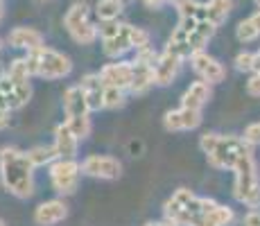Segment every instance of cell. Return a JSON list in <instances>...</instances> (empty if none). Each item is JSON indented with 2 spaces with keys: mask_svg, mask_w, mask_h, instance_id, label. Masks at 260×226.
Segmentation results:
<instances>
[{
  "mask_svg": "<svg viewBox=\"0 0 260 226\" xmlns=\"http://www.w3.org/2000/svg\"><path fill=\"white\" fill-rule=\"evenodd\" d=\"M0 179L7 192L18 199H27L34 192V165L29 163L27 152L16 147H5L0 152Z\"/></svg>",
  "mask_w": 260,
  "mask_h": 226,
  "instance_id": "cell-1",
  "label": "cell"
},
{
  "mask_svg": "<svg viewBox=\"0 0 260 226\" xmlns=\"http://www.w3.org/2000/svg\"><path fill=\"white\" fill-rule=\"evenodd\" d=\"M217 206L219 204L213 199L197 197L190 190L179 188L166 202V222L172 226H202L204 217Z\"/></svg>",
  "mask_w": 260,
  "mask_h": 226,
  "instance_id": "cell-2",
  "label": "cell"
},
{
  "mask_svg": "<svg viewBox=\"0 0 260 226\" xmlns=\"http://www.w3.org/2000/svg\"><path fill=\"white\" fill-rule=\"evenodd\" d=\"M199 147L204 149L208 163L217 170H236L238 163L247 154H251V145L238 136H219V134H204L199 140Z\"/></svg>",
  "mask_w": 260,
  "mask_h": 226,
  "instance_id": "cell-3",
  "label": "cell"
},
{
  "mask_svg": "<svg viewBox=\"0 0 260 226\" xmlns=\"http://www.w3.org/2000/svg\"><path fill=\"white\" fill-rule=\"evenodd\" d=\"M25 61H27L29 75H39V77H46V79L66 77V75L73 70V63L66 54L57 52V50H50L46 45L27 52Z\"/></svg>",
  "mask_w": 260,
  "mask_h": 226,
  "instance_id": "cell-4",
  "label": "cell"
},
{
  "mask_svg": "<svg viewBox=\"0 0 260 226\" xmlns=\"http://www.w3.org/2000/svg\"><path fill=\"white\" fill-rule=\"evenodd\" d=\"M236 172V185H233V195L240 204L249 206V208H258L260 206V179L256 172V160H253V152L247 154L238 163Z\"/></svg>",
  "mask_w": 260,
  "mask_h": 226,
  "instance_id": "cell-5",
  "label": "cell"
},
{
  "mask_svg": "<svg viewBox=\"0 0 260 226\" xmlns=\"http://www.w3.org/2000/svg\"><path fill=\"white\" fill-rule=\"evenodd\" d=\"M63 23H66V29L71 32V37L82 45H91L100 34L98 27L88 21V5L86 3H75L73 7L68 9Z\"/></svg>",
  "mask_w": 260,
  "mask_h": 226,
  "instance_id": "cell-6",
  "label": "cell"
},
{
  "mask_svg": "<svg viewBox=\"0 0 260 226\" xmlns=\"http://www.w3.org/2000/svg\"><path fill=\"white\" fill-rule=\"evenodd\" d=\"M79 174H82V165L75 158L73 160L57 158L50 165V181H52V188L59 195H73L77 190Z\"/></svg>",
  "mask_w": 260,
  "mask_h": 226,
  "instance_id": "cell-7",
  "label": "cell"
},
{
  "mask_svg": "<svg viewBox=\"0 0 260 226\" xmlns=\"http://www.w3.org/2000/svg\"><path fill=\"white\" fill-rule=\"evenodd\" d=\"M82 172L93 179L113 181L122 174V163L113 156H88L82 163Z\"/></svg>",
  "mask_w": 260,
  "mask_h": 226,
  "instance_id": "cell-8",
  "label": "cell"
},
{
  "mask_svg": "<svg viewBox=\"0 0 260 226\" xmlns=\"http://www.w3.org/2000/svg\"><path fill=\"white\" fill-rule=\"evenodd\" d=\"M100 79L104 82V86L120 88V90L132 88V82H134V66H132V61L109 63V66H104L102 70H100Z\"/></svg>",
  "mask_w": 260,
  "mask_h": 226,
  "instance_id": "cell-9",
  "label": "cell"
},
{
  "mask_svg": "<svg viewBox=\"0 0 260 226\" xmlns=\"http://www.w3.org/2000/svg\"><path fill=\"white\" fill-rule=\"evenodd\" d=\"M190 63H192L194 73L208 84H219L226 77V70H224L222 63H219L217 59H213L211 54H206L204 50L202 52H194L192 57H190Z\"/></svg>",
  "mask_w": 260,
  "mask_h": 226,
  "instance_id": "cell-10",
  "label": "cell"
},
{
  "mask_svg": "<svg viewBox=\"0 0 260 226\" xmlns=\"http://www.w3.org/2000/svg\"><path fill=\"white\" fill-rule=\"evenodd\" d=\"M168 132H190V129H197L202 124V111H194V109H174L168 111L163 118Z\"/></svg>",
  "mask_w": 260,
  "mask_h": 226,
  "instance_id": "cell-11",
  "label": "cell"
},
{
  "mask_svg": "<svg viewBox=\"0 0 260 226\" xmlns=\"http://www.w3.org/2000/svg\"><path fill=\"white\" fill-rule=\"evenodd\" d=\"M0 95H3V100L7 102L9 109H21L27 104L29 95H32V88H29V82L16 84V82H12L7 75H3V77H0Z\"/></svg>",
  "mask_w": 260,
  "mask_h": 226,
  "instance_id": "cell-12",
  "label": "cell"
},
{
  "mask_svg": "<svg viewBox=\"0 0 260 226\" xmlns=\"http://www.w3.org/2000/svg\"><path fill=\"white\" fill-rule=\"evenodd\" d=\"M68 217V206L59 199H52V202H43L34 210V222L39 226H54Z\"/></svg>",
  "mask_w": 260,
  "mask_h": 226,
  "instance_id": "cell-13",
  "label": "cell"
},
{
  "mask_svg": "<svg viewBox=\"0 0 260 226\" xmlns=\"http://www.w3.org/2000/svg\"><path fill=\"white\" fill-rule=\"evenodd\" d=\"M181 61H183L181 57H177V54H172L166 50V52L158 57L156 66H154V82H156L158 86H168V84L177 77Z\"/></svg>",
  "mask_w": 260,
  "mask_h": 226,
  "instance_id": "cell-14",
  "label": "cell"
},
{
  "mask_svg": "<svg viewBox=\"0 0 260 226\" xmlns=\"http://www.w3.org/2000/svg\"><path fill=\"white\" fill-rule=\"evenodd\" d=\"M132 25L127 23H120V29L116 37L111 39H104L102 45H104V54L107 57H122L124 52L134 50V43H132Z\"/></svg>",
  "mask_w": 260,
  "mask_h": 226,
  "instance_id": "cell-15",
  "label": "cell"
},
{
  "mask_svg": "<svg viewBox=\"0 0 260 226\" xmlns=\"http://www.w3.org/2000/svg\"><path fill=\"white\" fill-rule=\"evenodd\" d=\"M7 41L12 48H21V50H27V52H32V50L41 48L43 45V34L37 32L34 27H16L9 32Z\"/></svg>",
  "mask_w": 260,
  "mask_h": 226,
  "instance_id": "cell-16",
  "label": "cell"
},
{
  "mask_svg": "<svg viewBox=\"0 0 260 226\" xmlns=\"http://www.w3.org/2000/svg\"><path fill=\"white\" fill-rule=\"evenodd\" d=\"M54 152H57L59 158H66V160H73L75 154H77V138L68 129L66 122L54 129Z\"/></svg>",
  "mask_w": 260,
  "mask_h": 226,
  "instance_id": "cell-17",
  "label": "cell"
},
{
  "mask_svg": "<svg viewBox=\"0 0 260 226\" xmlns=\"http://www.w3.org/2000/svg\"><path fill=\"white\" fill-rule=\"evenodd\" d=\"M63 111H66V118L91 113V107H88V100L84 95L82 86H71L63 93Z\"/></svg>",
  "mask_w": 260,
  "mask_h": 226,
  "instance_id": "cell-18",
  "label": "cell"
},
{
  "mask_svg": "<svg viewBox=\"0 0 260 226\" xmlns=\"http://www.w3.org/2000/svg\"><path fill=\"white\" fill-rule=\"evenodd\" d=\"M79 86H82L84 95H86L91 111L104 109V90H107V86H104V82L100 79V75H86Z\"/></svg>",
  "mask_w": 260,
  "mask_h": 226,
  "instance_id": "cell-19",
  "label": "cell"
},
{
  "mask_svg": "<svg viewBox=\"0 0 260 226\" xmlns=\"http://www.w3.org/2000/svg\"><path fill=\"white\" fill-rule=\"evenodd\" d=\"M208 100H211V84L202 79V82L190 84V88L183 93V98H181V107L202 111V107L208 102Z\"/></svg>",
  "mask_w": 260,
  "mask_h": 226,
  "instance_id": "cell-20",
  "label": "cell"
},
{
  "mask_svg": "<svg viewBox=\"0 0 260 226\" xmlns=\"http://www.w3.org/2000/svg\"><path fill=\"white\" fill-rule=\"evenodd\" d=\"M134 66V82H132V88L134 93H145L154 82V66H147V63H141V61H132Z\"/></svg>",
  "mask_w": 260,
  "mask_h": 226,
  "instance_id": "cell-21",
  "label": "cell"
},
{
  "mask_svg": "<svg viewBox=\"0 0 260 226\" xmlns=\"http://www.w3.org/2000/svg\"><path fill=\"white\" fill-rule=\"evenodd\" d=\"M215 34V25L211 21H199L197 27L192 29V32L188 34V43H190V50L194 52H202L204 45L208 43V39H211Z\"/></svg>",
  "mask_w": 260,
  "mask_h": 226,
  "instance_id": "cell-22",
  "label": "cell"
},
{
  "mask_svg": "<svg viewBox=\"0 0 260 226\" xmlns=\"http://www.w3.org/2000/svg\"><path fill=\"white\" fill-rule=\"evenodd\" d=\"M231 7H233L231 0H208V3H206L208 21H211L215 27H217V25H222L224 21H226L229 14H231Z\"/></svg>",
  "mask_w": 260,
  "mask_h": 226,
  "instance_id": "cell-23",
  "label": "cell"
},
{
  "mask_svg": "<svg viewBox=\"0 0 260 226\" xmlns=\"http://www.w3.org/2000/svg\"><path fill=\"white\" fill-rule=\"evenodd\" d=\"M236 34H238V39L242 43H249V41H253V39H258L260 37V12L251 14L247 21L240 23Z\"/></svg>",
  "mask_w": 260,
  "mask_h": 226,
  "instance_id": "cell-24",
  "label": "cell"
},
{
  "mask_svg": "<svg viewBox=\"0 0 260 226\" xmlns=\"http://www.w3.org/2000/svg\"><path fill=\"white\" fill-rule=\"evenodd\" d=\"M27 158H29V163H32L34 168H43V165H52L59 156H57V152H54V145H50V147L41 145V147H32V149H29Z\"/></svg>",
  "mask_w": 260,
  "mask_h": 226,
  "instance_id": "cell-25",
  "label": "cell"
},
{
  "mask_svg": "<svg viewBox=\"0 0 260 226\" xmlns=\"http://www.w3.org/2000/svg\"><path fill=\"white\" fill-rule=\"evenodd\" d=\"M95 14L102 23L107 21H118V16L122 14V0H100Z\"/></svg>",
  "mask_w": 260,
  "mask_h": 226,
  "instance_id": "cell-26",
  "label": "cell"
},
{
  "mask_svg": "<svg viewBox=\"0 0 260 226\" xmlns=\"http://www.w3.org/2000/svg\"><path fill=\"white\" fill-rule=\"evenodd\" d=\"M233 222V210L229 208V206H222L219 204L215 210H211V213L204 217L202 226H229Z\"/></svg>",
  "mask_w": 260,
  "mask_h": 226,
  "instance_id": "cell-27",
  "label": "cell"
},
{
  "mask_svg": "<svg viewBox=\"0 0 260 226\" xmlns=\"http://www.w3.org/2000/svg\"><path fill=\"white\" fill-rule=\"evenodd\" d=\"M68 129L75 134V138L82 140L91 134V118L88 115H75V118H66Z\"/></svg>",
  "mask_w": 260,
  "mask_h": 226,
  "instance_id": "cell-28",
  "label": "cell"
},
{
  "mask_svg": "<svg viewBox=\"0 0 260 226\" xmlns=\"http://www.w3.org/2000/svg\"><path fill=\"white\" fill-rule=\"evenodd\" d=\"M7 75L12 82H16V84H25V82H29V70H27V61L25 59H14L12 63H9V68H7Z\"/></svg>",
  "mask_w": 260,
  "mask_h": 226,
  "instance_id": "cell-29",
  "label": "cell"
},
{
  "mask_svg": "<svg viewBox=\"0 0 260 226\" xmlns=\"http://www.w3.org/2000/svg\"><path fill=\"white\" fill-rule=\"evenodd\" d=\"M124 104V90L107 86L104 90V109H118Z\"/></svg>",
  "mask_w": 260,
  "mask_h": 226,
  "instance_id": "cell-30",
  "label": "cell"
},
{
  "mask_svg": "<svg viewBox=\"0 0 260 226\" xmlns=\"http://www.w3.org/2000/svg\"><path fill=\"white\" fill-rule=\"evenodd\" d=\"M253 66H256V54L251 52H240L236 57V68L242 70V73H251Z\"/></svg>",
  "mask_w": 260,
  "mask_h": 226,
  "instance_id": "cell-31",
  "label": "cell"
},
{
  "mask_svg": "<svg viewBox=\"0 0 260 226\" xmlns=\"http://www.w3.org/2000/svg\"><path fill=\"white\" fill-rule=\"evenodd\" d=\"M132 43H134V48L136 50L147 48L149 45V34L145 32V29H141V27H134L132 29Z\"/></svg>",
  "mask_w": 260,
  "mask_h": 226,
  "instance_id": "cell-32",
  "label": "cell"
},
{
  "mask_svg": "<svg viewBox=\"0 0 260 226\" xmlns=\"http://www.w3.org/2000/svg\"><path fill=\"white\" fill-rule=\"evenodd\" d=\"M244 140H247L249 145H260V122H253V124H249L247 129H244V136H242Z\"/></svg>",
  "mask_w": 260,
  "mask_h": 226,
  "instance_id": "cell-33",
  "label": "cell"
},
{
  "mask_svg": "<svg viewBox=\"0 0 260 226\" xmlns=\"http://www.w3.org/2000/svg\"><path fill=\"white\" fill-rule=\"evenodd\" d=\"M118 29H120V23L118 21H107V23H102L100 25V37H102V41L104 39H111V37H116L118 34Z\"/></svg>",
  "mask_w": 260,
  "mask_h": 226,
  "instance_id": "cell-34",
  "label": "cell"
},
{
  "mask_svg": "<svg viewBox=\"0 0 260 226\" xmlns=\"http://www.w3.org/2000/svg\"><path fill=\"white\" fill-rule=\"evenodd\" d=\"M247 90L253 98H260V73H253V77L247 82Z\"/></svg>",
  "mask_w": 260,
  "mask_h": 226,
  "instance_id": "cell-35",
  "label": "cell"
},
{
  "mask_svg": "<svg viewBox=\"0 0 260 226\" xmlns=\"http://www.w3.org/2000/svg\"><path fill=\"white\" fill-rule=\"evenodd\" d=\"M244 226H260V213L258 210H251V213L244 217Z\"/></svg>",
  "mask_w": 260,
  "mask_h": 226,
  "instance_id": "cell-36",
  "label": "cell"
},
{
  "mask_svg": "<svg viewBox=\"0 0 260 226\" xmlns=\"http://www.w3.org/2000/svg\"><path fill=\"white\" fill-rule=\"evenodd\" d=\"M145 5H147V7H161L163 3H166V0H143Z\"/></svg>",
  "mask_w": 260,
  "mask_h": 226,
  "instance_id": "cell-37",
  "label": "cell"
},
{
  "mask_svg": "<svg viewBox=\"0 0 260 226\" xmlns=\"http://www.w3.org/2000/svg\"><path fill=\"white\" fill-rule=\"evenodd\" d=\"M147 226H172L170 222H149Z\"/></svg>",
  "mask_w": 260,
  "mask_h": 226,
  "instance_id": "cell-38",
  "label": "cell"
},
{
  "mask_svg": "<svg viewBox=\"0 0 260 226\" xmlns=\"http://www.w3.org/2000/svg\"><path fill=\"white\" fill-rule=\"evenodd\" d=\"M172 3H174V5H177V7H179V5H183V3H188V0H172Z\"/></svg>",
  "mask_w": 260,
  "mask_h": 226,
  "instance_id": "cell-39",
  "label": "cell"
},
{
  "mask_svg": "<svg viewBox=\"0 0 260 226\" xmlns=\"http://www.w3.org/2000/svg\"><path fill=\"white\" fill-rule=\"evenodd\" d=\"M0 18H3V0H0Z\"/></svg>",
  "mask_w": 260,
  "mask_h": 226,
  "instance_id": "cell-40",
  "label": "cell"
},
{
  "mask_svg": "<svg viewBox=\"0 0 260 226\" xmlns=\"http://www.w3.org/2000/svg\"><path fill=\"white\" fill-rule=\"evenodd\" d=\"M256 5H258V7H260V0H256Z\"/></svg>",
  "mask_w": 260,
  "mask_h": 226,
  "instance_id": "cell-41",
  "label": "cell"
},
{
  "mask_svg": "<svg viewBox=\"0 0 260 226\" xmlns=\"http://www.w3.org/2000/svg\"><path fill=\"white\" fill-rule=\"evenodd\" d=\"M122 3H124V0H122Z\"/></svg>",
  "mask_w": 260,
  "mask_h": 226,
  "instance_id": "cell-42",
  "label": "cell"
}]
</instances>
